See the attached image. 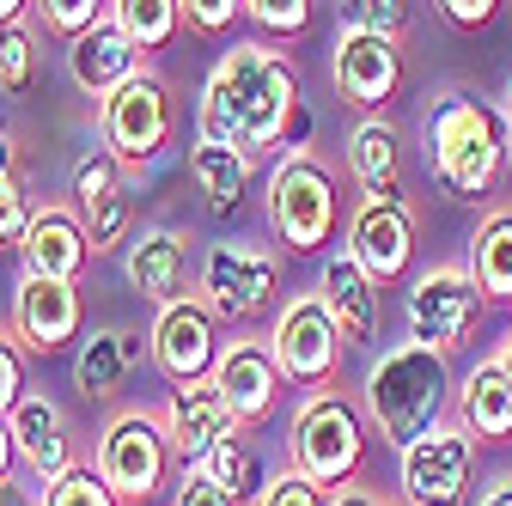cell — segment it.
Wrapping results in <instances>:
<instances>
[{
	"label": "cell",
	"instance_id": "6da1fadb",
	"mask_svg": "<svg viewBox=\"0 0 512 506\" xmlns=\"http://www.w3.org/2000/svg\"><path fill=\"white\" fill-rule=\"evenodd\" d=\"M452 366H445L439 348L427 342H397V348H384L372 366H366V415L372 427L384 433V446H415L421 433H433L445 421V409H452Z\"/></svg>",
	"mask_w": 512,
	"mask_h": 506
},
{
	"label": "cell",
	"instance_id": "7a4b0ae2",
	"mask_svg": "<svg viewBox=\"0 0 512 506\" xmlns=\"http://www.w3.org/2000/svg\"><path fill=\"white\" fill-rule=\"evenodd\" d=\"M214 80L232 98V122H238V147L256 153H275L281 141L293 147L305 135V104H299V74L293 61L269 43H232L220 55Z\"/></svg>",
	"mask_w": 512,
	"mask_h": 506
},
{
	"label": "cell",
	"instance_id": "3957f363",
	"mask_svg": "<svg viewBox=\"0 0 512 506\" xmlns=\"http://www.w3.org/2000/svg\"><path fill=\"white\" fill-rule=\"evenodd\" d=\"M506 116L470 92H445L433 110H427V165L433 177L445 183V196L458 202H476L500 183V165H506Z\"/></svg>",
	"mask_w": 512,
	"mask_h": 506
},
{
	"label": "cell",
	"instance_id": "277c9868",
	"mask_svg": "<svg viewBox=\"0 0 512 506\" xmlns=\"http://www.w3.org/2000/svg\"><path fill=\"white\" fill-rule=\"evenodd\" d=\"M336 214H342V196H336V177L324 171V159L305 153V147L275 159V171H269V226L293 257H317V250L336 238Z\"/></svg>",
	"mask_w": 512,
	"mask_h": 506
},
{
	"label": "cell",
	"instance_id": "5b68a950",
	"mask_svg": "<svg viewBox=\"0 0 512 506\" xmlns=\"http://www.w3.org/2000/svg\"><path fill=\"white\" fill-rule=\"evenodd\" d=\"M171 135H177V98H171V86L153 68H141L135 80H122L110 98H98V141L116 153L122 171L159 165Z\"/></svg>",
	"mask_w": 512,
	"mask_h": 506
},
{
	"label": "cell",
	"instance_id": "8992f818",
	"mask_svg": "<svg viewBox=\"0 0 512 506\" xmlns=\"http://www.w3.org/2000/svg\"><path fill=\"white\" fill-rule=\"evenodd\" d=\"M92 464H98V476L110 482V494H116L122 506H141V500H153V494L165 488L177 452H171V439H165V421H159V415L128 409V415H116V421L98 433Z\"/></svg>",
	"mask_w": 512,
	"mask_h": 506
},
{
	"label": "cell",
	"instance_id": "52a82bcc",
	"mask_svg": "<svg viewBox=\"0 0 512 506\" xmlns=\"http://www.w3.org/2000/svg\"><path fill=\"white\" fill-rule=\"evenodd\" d=\"M196 293L208 299L214 318L226 324H250L263 318L281 293V257L269 244H244V238H226L202 257V275H196Z\"/></svg>",
	"mask_w": 512,
	"mask_h": 506
},
{
	"label": "cell",
	"instance_id": "ba28073f",
	"mask_svg": "<svg viewBox=\"0 0 512 506\" xmlns=\"http://www.w3.org/2000/svg\"><path fill=\"white\" fill-rule=\"evenodd\" d=\"M366 458V427H360V409L330 397V391H317L299 421H293V470H305L311 482H324V488H342L354 482Z\"/></svg>",
	"mask_w": 512,
	"mask_h": 506
},
{
	"label": "cell",
	"instance_id": "9c48e42d",
	"mask_svg": "<svg viewBox=\"0 0 512 506\" xmlns=\"http://www.w3.org/2000/svg\"><path fill=\"white\" fill-rule=\"evenodd\" d=\"M269 348H275V366H281L287 385L317 391V385H330V378H336L348 342H342V330H336V318H330L324 293H293L287 311L275 318Z\"/></svg>",
	"mask_w": 512,
	"mask_h": 506
},
{
	"label": "cell",
	"instance_id": "30bf717a",
	"mask_svg": "<svg viewBox=\"0 0 512 506\" xmlns=\"http://www.w3.org/2000/svg\"><path fill=\"white\" fill-rule=\"evenodd\" d=\"M482 305H488V293L476 287L470 263H464V269H458V263H439V269L415 275V281H409V342H427V348H439V354H452V348L476 330Z\"/></svg>",
	"mask_w": 512,
	"mask_h": 506
},
{
	"label": "cell",
	"instance_id": "8fae6325",
	"mask_svg": "<svg viewBox=\"0 0 512 506\" xmlns=\"http://www.w3.org/2000/svg\"><path fill=\"white\" fill-rule=\"evenodd\" d=\"M476 470V439L470 427H433L415 446H403V506H464Z\"/></svg>",
	"mask_w": 512,
	"mask_h": 506
},
{
	"label": "cell",
	"instance_id": "7c38bea8",
	"mask_svg": "<svg viewBox=\"0 0 512 506\" xmlns=\"http://www.w3.org/2000/svg\"><path fill=\"white\" fill-rule=\"evenodd\" d=\"M330 80L354 110H384L403 86V37L391 31H360L342 25L336 31V55H330Z\"/></svg>",
	"mask_w": 512,
	"mask_h": 506
},
{
	"label": "cell",
	"instance_id": "4fadbf2b",
	"mask_svg": "<svg viewBox=\"0 0 512 506\" xmlns=\"http://www.w3.org/2000/svg\"><path fill=\"white\" fill-rule=\"evenodd\" d=\"M220 318L208 311L202 293H183L171 305H159V318L147 330L153 342V366L171 378V385H189V378H214V360H220Z\"/></svg>",
	"mask_w": 512,
	"mask_h": 506
},
{
	"label": "cell",
	"instance_id": "5bb4252c",
	"mask_svg": "<svg viewBox=\"0 0 512 506\" xmlns=\"http://www.w3.org/2000/svg\"><path fill=\"white\" fill-rule=\"evenodd\" d=\"M74 214L92 238V257H104V250H122L128 238H135V196H128V171L116 165L110 147L86 153L74 165Z\"/></svg>",
	"mask_w": 512,
	"mask_h": 506
},
{
	"label": "cell",
	"instance_id": "9a60e30c",
	"mask_svg": "<svg viewBox=\"0 0 512 506\" xmlns=\"http://www.w3.org/2000/svg\"><path fill=\"white\" fill-rule=\"evenodd\" d=\"M159 421H165V439H171V452H177L183 470L189 464H208L214 446H226V439L244 433L238 409L226 403V391L214 385V378H189V385H177L171 403L159 409Z\"/></svg>",
	"mask_w": 512,
	"mask_h": 506
},
{
	"label": "cell",
	"instance_id": "2e32d148",
	"mask_svg": "<svg viewBox=\"0 0 512 506\" xmlns=\"http://www.w3.org/2000/svg\"><path fill=\"white\" fill-rule=\"evenodd\" d=\"M86 305H80V281H55V275H25L13 293V336L25 342V354L49 360L68 342H80Z\"/></svg>",
	"mask_w": 512,
	"mask_h": 506
},
{
	"label": "cell",
	"instance_id": "e0dca14e",
	"mask_svg": "<svg viewBox=\"0 0 512 506\" xmlns=\"http://www.w3.org/2000/svg\"><path fill=\"white\" fill-rule=\"evenodd\" d=\"M348 257L384 287V281H403L409 263H415V220L403 202H384V196H366L354 226H348Z\"/></svg>",
	"mask_w": 512,
	"mask_h": 506
},
{
	"label": "cell",
	"instance_id": "ac0fdd59",
	"mask_svg": "<svg viewBox=\"0 0 512 506\" xmlns=\"http://www.w3.org/2000/svg\"><path fill=\"white\" fill-rule=\"evenodd\" d=\"M141 68H147V55L135 49V37H128L110 13H104L92 31L68 37V74H74V86L92 92V98H110L122 80H135Z\"/></svg>",
	"mask_w": 512,
	"mask_h": 506
},
{
	"label": "cell",
	"instance_id": "d6986e66",
	"mask_svg": "<svg viewBox=\"0 0 512 506\" xmlns=\"http://www.w3.org/2000/svg\"><path fill=\"white\" fill-rule=\"evenodd\" d=\"M122 275L147 305H171L189 293V244L171 226H147L122 244Z\"/></svg>",
	"mask_w": 512,
	"mask_h": 506
},
{
	"label": "cell",
	"instance_id": "ffe728a7",
	"mask_svg": "<svg viewBox=\"0 0 512 506\" xmlns=\"http://www.w3.org/2000/svg\"><path fill=\"white\" fill-rule=\"evenodd\" d=\"M13 427V446H19V464L37 476V482H55L61 470H74V439H68V415L61 403H49L43 391H25L7 415Z\"/></svg>",
	"mask_w": 512,
	"mask_h": 506
},
{
	"label": "cell",
	"instance_id": "44dd1931",
	"mask_svg": "<svg viewBox=\"0 0 512 506\" xmlns=\"http://www.w3.org/2000/svg\"><path fill=\"white\" fill-rule=\"evenodd\" d=\"M19 250H25V275H55V281H80L86 263H92V238H86L80 214L55 208V202H43L31 214Z\"/></svg>",
	"mask_w": 512,
	"mask_h": 506
},
{
	"label": "cell",
	"instance_id": "7402d4cb",
	"mask_svg": "<svg viewBox=\"0 0 512 506\" xmlns=\"http://www.w3.org/2000/svg\"><path fill=\"white\" fill-rule=\"evenodd\" d=\"M214 385L226 391V403L238 409L244 427L269 421V415H275V397H281L275 348H263V342H232V348H220V360H214Z\"/></svg>",
	"mask_w": 512,
	"mask_h": 506
},
{
	"label": "cell",
	"instance_id": "603a6c76",
	"mask_svg": "<svg viewBox=\"0 0 512 506\" xmlns=\"http://www.w3.org/2000/svg\"><path fill=\"white\" fill-rule=\"evenodd\" d=\"M324 305H330V318H336L348 348H372L378 342V281L348 257V250H336V257L324 263Z\"/></svg>",
	"mask_w": 512,
	"mask_h": 506
},
{
	"label": "cell",
	"instance_id": "cb8c5ba5",
	"mask_svg": "<svg viewBox=\"0 0 512 506\" xmlns=\"http://www.w3.org/2000/svg\"><path fill=\"white\" fill-rule=\"evenodd\" d=\"M141 354H153V342H141L135 330H92L74 354V385L86 403H110L128 385V366Z\"/></svg>",
	"mask_w": 512,
	"mask_h": 506
},
{
	"label": "cell",
	"instance_id": "d4e9b609",
	"mask_svg": "<svg viewBox=\"0 0 512 506\" xmlns=\"http://www.w3.org/2000/svg\"><path fill=\"white\" fill-rule=\"evenodd\" d=\"M458 421L470 427V439H482V446L512 439V378H506L500 354L464 372V385H458Z\"/></svg>",
	"mask_w": 512,
	"mask_h": 506
},
{
	"label": "cell",
	"instance_id": "484cf974",
	"mask_svg": "<svg viewBox=\"0 0 512 506\" xmlns=\"http://www.w3.org/2000/svg\"><path fill=\"white\" fill-rule=\"evenodd\" d=\"M348 165H354L366 196L403 202V141H397V129L384 116H366L360 129L348 135Z\"/></svg>",
	"mask_w": 512,
	"mask_h": 506
},
{
	"label": "cell",
	"instance_id": "4316f807",
	"mask_svg": "<svg viewBox=\"0 0 512 506\" xmlns=\"http://www.w3.org/2000/svg\"><path fill=\"white\" fill-rule=\"evenodd\" d=\"M189 177L202 183L208 214L226 220L250 196V153L244 147H220V141H196V147H189Z\"/></svg>",
	"mask_w": 512,
	"mask_h": 506
},
{
	"label": "cell",
	"instance_id": "83f0119b",
	"mask_svg": "<svg viewBox=\"0 0 512 506\" xmlns=\"http://www.w3.org/2000/svg\"><path fill=\"white\" fill-rule=\"evenodd\" d=\"M470 275L488 299H506L512 305V208L506 214H488L470 238Z\"/></svg>",
	"mask_w": 512,
	"mask_h": 506
},
{
	"label": "cell",
	"instance_id": "f1b7e54d",
	"mask_svg": "<svg viewBox=\"0 0 512 506\" xmlns=\"http://www.w3.org/2000/svg\"><path fill=\"white\" fill-rule=\"evenodd\" d=\"M110 19L135 37L141 55L153 49H171L177 31H183V0H110Z\"/></svg>",
	"mask_w": 512,
	"mask_h": 506
},
{
	"label": "cell",
	"instance_id": "f546056e",
	"mask_svg": "<svg viewBox=\"0 0 512 506\" xmlns=\"http://www.w3.org/2000/svg\"><path fill=\"white\" fill-rule=\"evenodd\" d=\"M43 80V37L19 19V25H0V92L13 104H25Z\"/></svg>",
	"mask_w": 512,
	"mask_h": 506
},
{
	"label": "cell",
	"instance_id": "4dcf8cb0",
	"mask_svg": "<svg viewBox=\"0 0 512 506\" xmlns=\"http://www.w3.org/2000/svg\"><path fill=\"white\" fill-rule=\"evenodd\" d=\"M238 506H250V500H263V488H269V470H263V458H256L250 446H244V433L238 439H226V446H214L208 452V464H202Z\"/></svg>",
	"mask_w": 512,
	"mask_h": 506
},
{
	"label": "cell",
	"instance_id": "1f68e13d",
	"mask_svg": "<svg viewBox=\"0 0 512 506\" xmlns=\"http://www.w3.org/2000/svg\"><path fill=\"white\" fill-rule=\"evenodd\" d=\"M31 196H25V177H19V147L13 135L0 129V244H19L31 226Z\"/></svg>",
	"mask_w": 512,
	"mask_h": 506
},
{
	"label": "cell",
	"instance_id": "d6a6232c",
	"mask_svg": "<svg viewBox=\"0 0 512 506\" xmlns=\"http://www.w3.org/2000/svg\"><path fill=\"white\" fill-rule=\"evenodd\" d=\"M43 506H122V500L110 494L98 464H74V470H61L55 482H43Z\"/></svg>",
	"mask_w": 512,
	"mask_h": 506
},
{
	"label": "cell",
	"instance_id": "836d02e7",
	"mask_svg": "<svg viewBox=\"0 0 512 506\" xmlns=\"http://www.w3.org/2000/svg\"><path fill=\"white\" fill-rule=\"evenodd\" d=\"M317 13V0H244V19L269 37H299Z\"/></svg>",
	"mask_w": 512,
	"mask_h": 506
},
{
	"label": "cell",
	"instance_id": "e575fe53",
	"mask_svg": "<svg viewBox=\"0 0 512 506\" xmlns=\"http://www.w3.org/2000/svg\"><path fill=\"white\" fill-rule=\"evenodd\" d=\"M31 13H37L43 31H55V37H80V31H92V25L104 19V0H37Z\"/></svg>",
	"mask_w": 512,
	"mask_h": 506
},
{
	"label": "cell",
	"instance_id": "d590c367",
	"mask_svg": "<svg viewBox=\"0 0 512 506\" xmlns=\"http://www.w3.org/2000/svg\"><path fill=\"white\" fill-rule=\"evenodd\" d=\"M342 25L403 37V25H409V0H342Z\"/></svg>",
	"mask_w": 512,
	"mask_h": 506
},
{
	"label": "cell",
	"instance_id": "8d00e7d4",
	"mask_svg": "<svg viewBox=\"0 0 512 506\" xmlns=\"http://www.w3.org/2000/svg\"><path fill=\"white\" fill-rule=\"evenodd\" d=\"M256 506H330V488L311 482L305 470H281V476H269V488H263Z\"/></svg>",
	"mask_w": 512,
	"mask_h": 506
},
{
	"label": "cell",
	"instance_id": "74e56055",
	"mask_svg": "<svg viewBox=\"0 0 512 506\" xmlns=\"http://www.w3.org/2000/svg\"><path fill=\"white\" fill-rule=\"evenodd\" d=\"M244 13V0H183V25L196 37H226Z\"/></svg>",
	"mask_w": 512,
	"mask_h": 506
},
{
	"label": "cell",
	"instance_id": "f35d334b",
	"mask_svg": "<svg viewBox=\"0 0 512 506\" xmlns=\"http://www.w3.org/2000/svg\"><path fill=\"white\" fill-rule=\"evenodd\" d=\"M19 397H25V342L0 330V415H13Z\"/></svg>",
	"mask_w": 512,
	"mask_h": 506
},
{
	"label": "cell",
	"instance_id": "ab89813d",
	"mask_svg": "<svg viewBox=\"0 0 512 506\" xmlns=\"http://www.w3.org/2000/svg\"><path fill=\"white\" fill-rule=\"evenodd\" d=\"M171 506H238V500H232V494L202 470V464H189V470H183V482H177V494H171Z\"/></svg>",
	"mask_w": 512,
	"mask_h": 506
},
{
	"label": "cell",
	"instance_id": "60d3db41",
	"mask_svg": "<svg viewBox=\"0 0 512 506\" xmlns=\"http://www.w3.org/2000/svg\"><path fill=\"white\" fill-rule=\"evenodd\" d=\"M439 19L452 31H488V19L500 13V0H433Z\"/></svg>",
	"mask_w": 512,
	"mask_h": 506
},
{
	"label": "cell",
	"instance_id": "b9f144b4",
	"mask_svg": "<svg viewBox=\"0 0 512 506\" xmlns=\"http://www.w3.org/2000/svg\"><path fill=\"white\" fill-rule=\"evenodd\" d=\"M330 506H391L378 488H360V482H342V488H330Z\"/></svg>",
	"mask_w": 512,
	"mask_h": 506
},
{
	"label": "cell",
	"instance_id": "7bdbcfd3",
	"mask_svg": "<svg viewBox=\"0 0 512 506\" xmlns=\"http://www.w3.org/2000/svg\"><path fill=\"white\" fill-rule=\"evenodd\" d=\"M13 464H19V446H13V427H7V415H0V476H13Z\"/></svg>",
	"mask_w": 512,
	"mask_h": 506
},
{
	"label": "cell",
	"instance_id": "ee69618b",
	"mask_svg": "<svg viewBox=\"0 0 512 506\" xmlns=\"http://www.w3.org/2000/svg\"><path fill=\"white\" fill-rule=\"evenodd\" d=\"M476 506H512V476H500V482H488Z\"/></svg>",
	"mask_w": 512,
	"mask_h": 506
},
{
	"label": "cell",
	"instance_id": "f6af8a7d",
	"mask_svg": "<svg viewBox=\"0 0 512 506\" xmlns=\"http://www.w3.org/2000/svg\"><path fill=\"white\" fill-rule=\"evenodd\" d=\"M0 506H31L25 482H13V476H0Z\"/></svg>",
	"mask_w": 512,
	"mask_h": 506
},
{
	"label": "cell",
	"instance_id": "bcb514c9",
	"mask_svg": "<svg viewBox=\"0 0 512 506\" xmlns=\"http://www.w3.org/2000/svg\"><path fill=\"white\" fill-rule=\"evenodd\" d=\"M31 7H37V0H0V25H19Z\"/></svg>",
	"mask_w": 512,
	"mask_h": 506
},
{
	"label": "cell",
	"instance_id": "7dc6e473",
	"mask_svg": "<svg viewBox=\"0 0 512 506\" xmlns=\"http://www.w3.org/2000/svg\"><path fill=\"white\" fill-rule=\"evenodd\" d=\"M500 116H506V147H512V80H506V92H500Z\"/></svg>",
	"mask_w": 512,
	"mask_h": 506
},
{
	"label": "cell",
	"instance_id": "c3c4849f",
	"mask_svg": "<svg viewBox=\"0 0 512 506\" xmlns=\"http://www.w3.org/2000/svg\"><path fill=\"white\" fill-rule=\"evenodd\" d=\"M500 366H506V378H512V342H506V348H500Z\"/></svg>",
	"mask_w": 512,
	"mask_h": 506
}]
</instances>
